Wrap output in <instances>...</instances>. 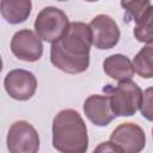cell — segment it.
I'll return each instance as SVG.
<instances>
[{
	"label": "cell",
	"mask_w": 153,
	"mask_h": 153,
	"mask_svg": "<svg viewBox=\"0 0 153 153\" xmlns=\"http://www.w3.org/2000/svg\"><path fill=\"white\" fill-rule=\"evenodd\" d=\"M92 32L88 24L72 22L63 36L51 43L50 62L68 74L84 73L90 66Z\"/></svg>",
	"instance_id": "6da1fadb"
},
{
	"label": "cell",
	"mask_w": 153,
	"mask_h": 153,
	"mask_svg": "<svg viewBox=\"0 0 153 153\" xmlns=\"http://www.w3.org/2000/svg\"><path fill=\"white\" fill-rule=\"evenodd\" d=\"M53 147L60 153H86L88 134L80 114L73 109L57 112L53 120Z\"/></svg>",
	"instance_id": "7a4b0ae2"
},
{
	"label": "cell",
	"mask_w": 153,
	"mask_h": 153,
	"mask_svg": "<svg viewBox=\"0 0 153 153\" xmlns=\"http://www.w3.org/2000/svg\"><path fill=\"white\" fill-rule=\"evenodd\" d=\"M103 91L109 97L111 110L116 117L133 116L141 106L143 92L131 80L121 81L116 86L106 85L103 87Z\"/></svg>",
	"instance_id": "3957f363"
},
{
	"label": "cell",
	"mask_w": 153,
	"mask_h": 153,
	"mask_svg": "<svg viewBox=\"0 0 153 153\" xmlns=\"http://www.w3.org/2000/svg\"><path fill=\"white\" fill-rule=\"evenodd\" d=\"M69 24L68 17L62 10L55 6H47L36 16L33 26L41 39L54 43L63 36Z\"/></svg>",
	"instance_id": "277c9868"
},
{
	"label": "cell",
	"mask_w": 153,
	"mask_h": 153,
	"mask_svg": "<svg viewBox=\"0 0 153 153\" xmlns=\"http://www.w3.org/2000/svg\"><path fill=\"white\" fill-rule=\"evenodd\" d=\"M6 143L10 153H38L39 135L27 121H16L8 129Z\"/></svg>",
	"instance_id": "5b68a950"
},
{
	"label": "cell",
	"mask_w": 153,
	"mask_h": 153,
	"mask_svg": "<svg viewBox=\"0 0 153 153\" xmlns=\"http://www.w3.org/2000/svg\"><path fill=\"white\" fill-rule=\"evenodd\" d=\"M11 50L22 61L36 62L43 55V43L36 32L29 29H22L13 35Z\"/></svg>",
	"instance_id": "8992f818"
},
{
	"label": "cell",
	"mask_w": 153,
	"mask_h": 153,
	"mask_svg": "<svg viewBox=\"0 0 153 153\" xmlns=\"http://www.w3.org/2000/svg\"><path fill=\"white\" fill-rule=\"evenodd\" d=\"M92 32V44L99 50L114 48L120 41V27L108 14L96 16L88 24Z\"/></svg>",
	"instance_id": "52a82bcc"
},
{
	"label": "cell",
	"mask_w": 153,
	"mask_h": 153,
	"mask_svg": "<svg viewBox=\"0 0 153 153\" xmlns=\"http://www.w3.org/2000/svg\"><path fill=\"white\" fill-rule=\"evenodd\" d=\"M4 86L11 98L16 100H27L37 90V79L30 71L12 69L6 74Z\"/></svg>",
	"instance_id": "ba28073f"
},
{
	"label": "cell",
	"mask_w": 153,
	"mask_h": 153,
	"mask_svg": "<svg viewBox=\"0 0 153 153\" xmlns=\"http://www.w3.org/2000/svg\"><path fill=\"white\" fill-rule=\"evenodd\" d=\"M110 141L124 153H140L146 146V134L139 124L126 122L112 130Z\"/></svg>",
	"instance_id": "9c48e42d"
},
{
	"label": "cell",
	"mask_w": 153,
	"mask_h": 153,
	"mask_svg": "<svg viewBox=\"0 0 153 153\" xmlns=\"http://www.w3.org/2000/svg\"><path fill=\"white\" fill-rule=\"evenodd\" d=\"M82 108L86 117L97 127H105L116 117L111 110L110 100L106 94L88 96L85 99Z\"/></svg>",
	"instance_id": "30bf717a"
},
{
	"label": "cell",
	"mask_w": 153,
	"mask_h": 153,
	"mask_svg": "<svg viewBox=\"0 0 153 153\" xmlns=\"http://www.w3.org/2000/svg\"><path fill=\"white\" fill-rule=\"evenodd\" d=\"M103 71L108 76L120 82L130 80L135 74L133 62L123 54H114L108 56L103 61Z\"/></svg>",
	"instance_id": "8fae6325"
},
{
	"label": "cell",
	"mask_w": 153,
	"mask_h": 153,
	"mask_svg": "<svg viewBox=\"0 0 153 153\" xmlns=\"http://www.w3.org/2000/svg\"><path fill=\"white\" fill-rule=\"evenodd\" d=\"M30 0H1L0 12L2 18L10 24L24 23L31 13Z\"/></svg>",
	"instance_id": "7c38bea8"
},
{
	"label": "cell",
	"mask_w": 153,
	"mask_h": 153,
	"mask_svg": "<svg viewBox=\"0 0 153 153\" xmlns=\"http://www.w3.org/2000/svg\"><path fill=\"white\" fill-rule=\"evenodd\" d=\"M131 22L135 23L134 37L142 43L153 42V5L149 2Z\"/></svg>",
	"instance_id": "4fadbf2b"
},
{
	"label": "cell",
	"mask_w": 153,
	"mask_h": 153,
	"mask_svg": "<svg viewBox=\"0 0 153 153\" xmlns=\"http://www.w3.org/2000/svg\"><path fill=\"white\" fill-rule=\"evenodd\" d=\"M135 72L143 79L153 78V42L146 44L133 60Z\"/></svg>",
	"instance_id": "5bb4252c"
},
{
	"label": "cell",
	"mask_w": 153,
	"mask_h": 153,
	"mask_svg": "<svg viewBox=\"0 0 153 153\" xmlns=\"http://www.w3.org/2000/svg\"><path fill=\"white\" fill-rule=\"evenodd\" d=\"M149 4V1L147 0H140V1H122L121 2V6L124 8L126 11V14H124V18L129 23L131 22L147 5Z\"/></svg>",
	"instance_id": "9a60e30c"
},
{
	"label": "cell",
	"mask_w": 153,
	"mask_h": 153,
	"mask_svg": "<svg viewBox=\"0 0 153 153\" xmlns=\"http://www.w3.org/2000/svg\"><path fill=\"white\" fill-rule=\"evenodd\" d=\"M140 111H141V115L147 121L153 122V86H151L143 91Z\"/></svg>",
	"instance_id": "2e32d148"
},
{
	"label": "cell",
	"mask_w": 153,
	"mask_h": 153,
	"mask_svg": "<svg viewBox=\"0 0 153 153\" xmlns=\"http://www.w3.org/2000/svg\"><path fill=\"white\" fill-rule=\"evenodd\" d=\"M92 153H124L117 145H115L111 141H104L100 142Z\"/></svg>",
	"instance_id": "e0dca14e"
},
{
	"label": "cell",
	"mask_w": 153,
	"mask_h": 153,
	"mask_svg": "<svg viewBox=\"0 0 153 153\" xmlns=\"http://www.w3.org/2000/svg\"><path fill=\"white\" fill-rule=\"evenodd\" d=\"M152 136H153V129H152Z\"/></svg>",
	"instance_id": "ac0fdd59"
}]
</instances>
